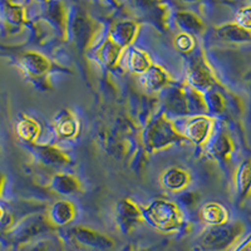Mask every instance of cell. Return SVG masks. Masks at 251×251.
Wrapping results in <instances>:
<instances>
[{
	"instance_id": "24",
	"label": "cell",
	"mask_w": 251,
	"mask_h": 251,
	"mask_svg": "<svg viewBox=\"0 0 251 251\" xmlns=\"http://www.w3.org/2000/svg\"><path fill=\"white\" fill-rule=\"evenodd\" d=\"M235 205L241 207L251 197V158L240 162L234 174Z\"/></svg>"
},
{
	"instance_id": "11",
	"label": "cell",
	"mask_w": 251,
	"mask_h": 251,
	"mask_svg": "<svg viewBox=\"0 0 251 251\" xmlns=\"http://www.w3.org/2000/svg\"><path fill=\"white\" fill-rule=\"evenodd\" d=\"M122 1L138 19L146 20L161 30L169 28L171 12L163 0H118L120 5Z\"/></svg>"
},
{
	"instance_id": "43",
	"label": "cell",
	"mask_w": 251,
	"mask_h": 251,
	"mask_svg": "<svg viewBox=\"0 0 251 251\" xmlns=\"http://www.w3.org/2000/svg\"><path fill=\"white\" fill-rule=\"evenodd\" d=\"M250 1H251V0H250ZM250 4H251V3H250Z\"/></svg>"
},
{
	"instance_id": "3",
	"label": "cell",
	"mask_w": 251,
	"mask_h": 251,
	"mask_svg": "<svg viewBox=\"0 0 251 251\" xmlns=\"http://www.w3.org/2000/svg\"><path fill=\"white\" fill-rule=\"evenodd\" d=\"M104 26L94 19L86 9L73 5L68 9L67 40L72 42L79 53H89L102 42L100 37Z\"/></svg>"
},
{
	"instance_id": "28",
	"label": "cell",
	"mask_w": 251,
	"mask_h": 251,
	"mask_svg": "<svg viewBox=\"0 0 251 251\" xmlns=\"http://www.w3.org/2000/svg\"><path fill=\"white\" fill-rule=\"evenodd\" d=\"M122 59H125L126 69L133 75H137L138 77L143 75L153 63L147 51L133 46L126 49Z\"/></svg>"
},
{
	"instance_id": "10",
	"label": "cell",
	"mask_w": 251,
	"mask_h": 251,
	"mask_svg": "<svg viewBox=\"0 0 251 251\" xmlns=\"http://www.w3.org/2000/svg\"><path fill=\"white\" fill-rule=\"evenodd\" d=\"M15 64L33 83H48L54 64L46 54L38 50H22L15 55Z\"/></svg>"
},
{
	"instance_id": "18",
	"label": "cell",
	"mask_w": 251,
	"mask_h": 251,
	"mask_svg": "<svg viewBox=\"0 0 251 251\" xmlns=\"http://www.w3.org/2000/svg\"><path fill=\"white\" fill-rule=\"evenodd\" d=\"M46 215L51 226L58 230V228L67 227L77 219L78 208L73 201L60 199L47 207Z\"/></svg>"
},
{
	"instance_id": "42",
	"label": "cell",
	"mask_w": 251,
	"mask_h": 251,
	"mask_svg": "<svg viewBox=\"0 0 251 251\" xmlns=\"http://www.w3.org/2000/svg\"><path fill=\"white\" fill-rule=\"evenodd\" d=\"M34 1H37V3H40V4H46L48 3V1H50V0H34Z\"/></svg>"
},
{
	"instance_id": "14",
	"label": "cell",
	"mask_w": 251,
	"mask_h": 251,
	"mask_svg": "<svg viewBox=\"0 0 251 251\" xmlns=\"http://www.w3.org/2000/svg\"><path fill=\"white\" fill-rule=\"evenodd\" d=\"M30 147L38 162L46 167L58 170L71 165L72 160L68 152L62 150L59 146L54 143L37 142L30 145Z\"/></svg>"
},
{
	"instance_id": "30",
	"label": "cell",
	"mask_w": 251,
	"mask_h": 251,
	"mask_svg": "<svg viewBox=\"0 0 251 251\" xmlns=\"http://www.w3.org/2000/svg\"><path fill=\"white\" fill-rule=\"evenodd\" d=\"M202 94L208 116L217 118L225 114V112L227 111V98L220 89V86L212 87V88L203 92Z\"/></svg>"
},
{
	"instance_id": "4",
	"label": "cell",
	"mask_w": 251,
	"mask_h": 251,
	"mask_svg": "<svg viewBox=\"0 0 251 251\" xmlns=\"http://www.w3.org/2000/svg\"><path fill=\"white\" fill-rule=\"evenodd\" d=\"M146 224L162 234H178L188 225L185 211L175 200L166 197L153 199L142 207Z\"/></svg>"
},
{
	"instance_id": "39",
	"label": "cell",
	"mask_w": 251,
	"mask_h": 251,
	"mask_svg": "<svg viewBox=\"0 0 251 251\" xmlns=\"http://www.w3.org/2000/svg\"><path fill=\"white\" fill-rule=\"evenodd\" d=\"M107 3L112 6H120V3H118V0H106Z\"/></svg>"
},
{
	"instance_id": "37",
	"label": "cell",
	"mask_w": 251,
	"mask_h": 251,
	"mask_svg": "<svg viewBox=\"0 0 251 251\" xmlns=\"http://www.w3.org/2000/svg\"><path fill=\"white\" fill-rule=\"evenodd\" d=\"M5 185H6V176L3 174V172H0V199L3 197L4 190H5Z\"/></svg>"
},
{
	"instance_id": "8",
	"label": "cell",
	"mask_w": 251,
	"mask_h": 251,
	"mask_svg": "<svg viewBox=\"0 0 251 251\" xmlns=\"http://www.w3.org/2000/svg\"><path fill=\"white\" fill-rule=\"evenodd\" d=\"M177 121H181V125L175 123L186 142L192 143L200 150L205 149V146L217 128V120L208 114H197Z\"/></svg>"
},
{
	"instance_id": "15",
	"label": "cell",
	"mask_w": 251,
	"mask_h": 251,
	"mask_svg": "<svg viewBox=\"0 0 251 251\" xmlns=\"http://www.w3.org/2000/svg\"><path fill=\"white\" fill-rule=\"evenodd\" d=\"M40 19L44 20L62 40H67V24H68V8L63 0H50L43 4Z\"/></svg>"
},
{
	"instance_id": "1",
	"label": "cell",
	"mask_w": 251,
	"mask_h": 251,
	"mask_svg": "<svg viewBox=\"0 0 251 251\" xmlns=\"http://www.w3.org/2000/svg\"><path fill=\"white\" fill-rule=\"evenodd\" d=\"M160 94L162 103L161 111L171 120H180L197 114H207L203 94L188 86L186 82L180 84L172 83L171 86L163 89Z\"/></svg>"
},
{
	"instance_id": "12",
	"label": "cell",
	"mask_w": 251,
	"mask_h": 251,
	"mask_svg": "<svg viewBox=\"0 0 251 251\" xmlns=\"http://www.w3.org/2000/svg\"><path fill=\"white\" fill-rule=\"evenodd\" d=\"M114 224L122 235H129L146 224L142 207L131 197H125L114 206Z\"/></svg>"
},
{
	"instance_id": "27",
	"label": "cell",
	"mask_w": 251,
	"mask_h": 251,
	"mask_svg": "<svg viewBox=\"0 0 251 251\" xmlns=\"http://www.w3.org/2000/svg\"><path fill=\"white\" fill-rule=\"evenodd\" d=\"M215 37L224 43L248 44L251 43V31L241 28L235 22L221 24L215 28Z\"/></svg>"
},
{
	"instance_id": "22",
	"label": "cell",
	"mask_w": 251,
	"mask_h": 251,
	"mask_svg": "<svg viewBox=\"0 0 251 251\" xmlns=\"http://www.w3.org/2000/svg\"><path fill=\"white\" fill-rule=\"evenodd\" d=\"M53 129L59 140H73L79 134L80 123L77 114L69 108H63L53 118Z\"/></svg>"
},
{
	"instance_id": "17",
	"label": "cell",
	"mask_w": 251,
	"mask_h": 251,
	"mask_svg": "<svg viewBox=\"0 0 251 251\" xmlns=\"http://www.w3.org/2000/svg\"><path fill=\"white\" fill-rule=\"evenodd\" d=\"M192 175L182 166H170L160 175V185L165 191L171 194H180L190 187Z\"/></svg>"
},
{
	"instance_id": "34",
	"label": "cell",
	"mask_w": 251,
	"mask_h": 251,
	"mask_svg": "<svg viewBox=\"0 0 251 251\" xmlns=\"http://www.w3.org/2000/svg\"><path fill=\"white\" fill-rule=\"evenodd\" d=\"M235 23L241 28L251 31V4L241 8L237 10L236 17H235Z\"/></svg>"
},
{
	"instance_id": "31",
	"label": "cell",
	"mask_w": 251,
	"mask_h": 251,
	"mask_svg": "<svg viewBox=\"0 0 251 251\" xmlns=\"http://www.w3.org/2000/svg\"><path fill=\"white\" fill-rule=\"evenodd\" d=\"M17 251H66L62 237L57 234H49L43 237L17 248Z\"/></svg>"
},
{
	"instance_id": "40",
	"label": "cell",
	"mask_w": 251,
	"mask_h": 251,
	"mask_svg": "<svg viewBox=\"0 0 251 251\" xmlns=\"http://www.w3.org/2000/svg\"><path fill=\"white\" fill-rule=\"evenodd\" d=\"M246 84H248V88L251 93V73L248 75V78H246Z\"/></svg>"
},
{
	"instance_id": "29",
	"label": "cell",
	"mask_w": 251,
	"mask_h": 251,
	"mask_svg": "<svg viewBox=\"0 0 251 251\" xmlns=\"http://www.w3.org/2000/svg\"><path fill=\"white\" fill-rule=\"evenodd\" d=\"M15 132L20 141L28 145H33L38 142L42 134V125L35 118L22 114L15 126Z\"/></svg>"
},
{
	"instance_id": "23",
	"label": "cell",
	"mask_w": 251,
	"mask_h": 251,
	"mask_svg": "<svg viewBox=\"0 0 251 251\" xmlns=\"http://www.w3.org/2000/svg\"><path fill=\"white\" fill-rule=\"evenodd\" d=\"M48 187L51 192L63 197L80 195L84 191L82 181L75 175L69 172H55L48 181Z\"/></svg>"
},
{
	"instance_id": "5",
	"label": "cell",
	"mask_w": 251,
	"mask_h": 251,
	"mask_svg": "<svg viewBox=\"0 0 251 251\" xmlns=\"http://www.w3.org/2000/svg\"><path fill=\"white\" fill-rule=\"evenodd\" d=\"M248 232V226L241 220H230L226 224L208 226L195 237L194 251H230Z\"/></svg>"
},
{
	"instance_id": "36",
	"label": "cell",
	"mask_w": 251,
	"mask_h": 251,
	"mask_svg": "<svg viewBox=\"0 0 251 251\" xmlns=\"http://www.w3.org/2000/svg\"><path fill=\"white\" fill-rule=\"evenodd\" d=\"M120 251H150V250L149 249L142 248V246H136V245H132V244H129V245H126L125 248L121 249Z\"/></svg>"
},
{
	"instance_id": "19",
	"label": "cell",
	"mask_w": 251,
	"mask_h": 251,
	"mask_svg": "<svg viewBox=\"0 0 251 251\" xmlns=\"http://www.w3.org/2000/svg\"><path fill=\"white\" fill-rule=\"evenodd\" d=\"M170 24H172L178 33H185L195 38L200 37L206 31V24L202 18L191 10L171 12Z\"/></svg>"
},
{
	"instance_id": "20",
	"label": "cell",
	"mask_w": 251,
	"mask_h": 251,
	"mask_svg": "<svg viewBox=\"0 0 251 251\" xmlns=\"http://www.w3.org/2000/svg\"><path fill=\"white\" fill-rule=\"evenodd\" d=\"M140 33V22L137 20L125 19L116 22L113 25L109 28L107 37L117 44L122 50L128 49L129 47L133 46Z\"/></svg>"
},
{
	"instance_id": "16",
	"label": "cell",
	"mask_w": 251,
	"mask_h": 251,
	"mask_svg": "<svg viewBox=\"0 0 251 251\" xmlns=\"http://www.w3.org/2000/svg\"><path fill=\"white\" fill-rule=\"evenodd\" d=\"M203 151L217 163H226L235 152V142L227 131L216 128Z\"/></svg>"
},
{
	"instance_id": "35",
	"label": "cell",
	"mask_w": 251,
	"mask_h": 251,
	"mask_svg": "<svg viewBox=\"0 0 251 251\" xmlns=\"http://www.w3.org/2000/svg\"><path fill=\"white\" fill-rule=\"evenodd\" d=\"M230 251H251V231L246 232Z\"/></svg>"
},
{
	"instance_id": "2",
	"label": "cell",
	"mask_w": 251,
	"mask_h": 251,
	"mask_svg": "<svg viewBox=\"0 0 251 251\" xmlns=\"http://www.w3.org/2000/svg\"><path fill=\"white\" fill-rule=\"evenodd\" d=\"M183 142L186 141L177 128L175 120L167 117L162 111L149 118L140 133L141 147L147 154L158 153Z\"/></svg>"
},
{
	"instance_id": "38",
	"label": "cell",
	"mask_w": 251,
	"mask_h": 251,
	"mask_svg": "<svg viewBox=\"0 0 251 251\" xmlns=\"http://www.w3.org/2000/svg\"><path fill=\"white\" fill-rule=\"evenodd\" d=\"M5 216H6L5 208L0 205V225H4V223H5Z\"/></svg>"
},
{
	"instance_id": "32",
	"label": "cell",
	"mask_w": 251,
	"mask_h": 251,
	"mask_svg": "<svg viewBox=\"0 0 251 251\" xmlns=\"http://www.w3.org/2000/svg\"><path fill=\"white\" fill-rule=\"evenodd\" d=\"M175 47L177 50L185 54H191L196 50V38L192 35L185 34V33H178L175 38Z\"/></svg>"
},
{
	"instance_id": "26",
	"label": "cell",
	"mask_w": 251,
	"mask_h": 251,
	"mask_svg": "<svg viewBox=\"0 0 251 251\" xmlns=\"http://www.w3.org/2000/svg\"><path fill=\"white\" fill-rule=\"evenodd\" d=\"M197 215L206 227L223 225L231 220L228 208L219 201H207V202L202 203L199 208Z\"/></svg>"
},
{
	"instance_id": "7",
	"label": "cell",
	"mask_w": 251,
	"mask_h": 251,
	"mask_svg": "<svg viewBox=\"0 0 251 251\" xmlns=\"http://www.w3.org/2000/svg\"><path fill=\"white\" fill-rule=\"evenodd\" d=\"M62 240L80 251H112L116 248V240L111 235L86 225L68 227Z\"/></svg>"
},
{
	"instance_id": "9",
	"label": "cell",
	"mask_w": 251,
	"mask_h": 251,
	"mask_svg": "<svg viewBox=\"0 0 251 251\" xmlns=\"http://www.w3.org/2000/svg\"><path fill=\"white\" fill-rule=\"evenodd\" d=\"M185 82L192 88L200 91L201 93L212 88V87L220 86L214 68L208 63L203 51L200 50L191 53V55L188 58Z\"/></svg>"
},
{
	"instance_id": "33",
	"label": "cell",
	"mask_w": 251,
	"mask_h": 251,
	"mask_svg": "<svg viewBox=\"0 0 251 251\" xmlns=\"http://www.w3.org/2000/svg\"><path fill=\"white\" fill-rule=\"evenodd\" d=\"M177 199L176 201L181 207H187V208H191L194 206L197 205V202L200 201V196H199V192H195L191 191V190H185V191L180 192V194H177Z\"/></svg>"
},
{
	"instance_id": "41",
	"label": "cell",
	"mask_w": 251,
	"mask_h": 251,
	"mask_svg": "<svg viewBox=\"0 0 251 251\" xmlns=\"http://www.w3.org/2000/svg\"><path fill=\"white\" fill-rule=\"evenodd\" d=\"M180 1H182L185 4H195L197 1H201V0H180Z\"/></svg>"
},
{
	"instance_id": "25",
	"label": "cell",
	"mask_w": 251,
	"mask_h": 251,
	"mask_svg": "<svg viewBox=\"0 0 251 251\" xmlns=\"http://www.w3.org/2000/svg\"><path fill=\"white\" fill-rule=\"evenodd\" d=\"M94 53V58L106 69L117 68L122 63V57L125 50L114 44L108 37H104L100 44L92 50Z\"/></svg>"
},
{
	"instance_id": "6",
	"label": "cell",
	"mask_w": 251,
	"mask_h": 251,
	"mask_svg": "<svg viewBox=\"0 0 251 251\" xmlns=\"http://www.w3.org/2000/svg\"><path fill=\"white\" fill-rule=\"evenodd\" d=\"M55 231L57 230L49 223L46 211H33L14 221L13 225L4 230V235L10 245L19 248Z\"/></svg>"
},
{
	"instance_id": "13",
	"label": "cell",
	"mask_w": 251,
	"mask_h": 251,
	"mask_svg": "<svg viewBox=\"0 0 251 251\" xmlns=\"http://www.w3.org/2000/svg\"><path fill=\"white\" fill-rule=\"evenodd\" d=\"M29 23L23 5L12 0H0V29L8 34H15Z\"/></svg>"
},
{
	"instance_id": "21",
	"label": "cell",
	"mask_w": 251,
	"mask_h": 251,
	"mask_svg": "<svg viewBox=\"0 0 251 251\" xmlns=\"http://www.w3.org/2000/svg\"><path fill=\"white\" fill-rule=\"evenodd\" d=\"M140 83L147 93H161L174 82L171 75L160 64L152 63L147 71L140 75Z\"/></svg>"
}]
</instances>
